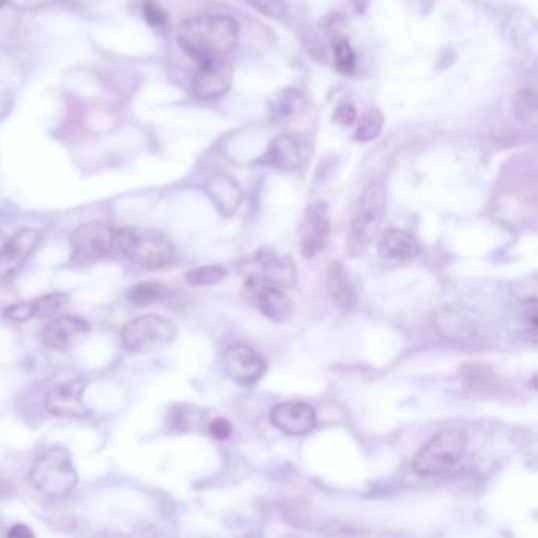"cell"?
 Masks as SVG:
<instances>
[{
    "instance_id": "cell-10",
    "label": "cell",
    "mask_w": 538,
    "mask_h": 538,
    "mask_svg": "<svg viewBox=\"0 0 538 538\" xmlns=\"http://www.w3.org/2000/svg\"><path fill=\"white\" fill-rule=\"evenodd\" d=\"M87 381L84 379H71V381L57 384L49 390L45 398V408L49 414L65 419H83L92 414V409L84 401V392Z\"/></svg>"
},
{
    "instance_id": "cell-5",
    "label": "cell",
    "mask_w": 538,
    "mask_h": 538,
    "mask_svg": "<svg viewBox=\"0 0 538 538\" xmlns=\"http://www.w3.org/2000/svg\"><path fill=\"white\" fill-rule=\"evenodd\" d=\"M468 434L456 428L441 431L423 445L414 458V471L420 475H439L455 468L468 449Z\"/></svg>"
},
{
    "instance_id": "cell-28",
    "label": "cell",
    "mask_w": 538,
    "mask_h": 538,
    "mask_svg": "<svg viewBox=\"0 0 538 538\" xmlns=\"http://www.w3.org/2000/svg\"><path fill=\"white\" fill-rule=\"evenodd\" d=\"M333 51H335V62H337L338 70L346 75L354 73L357 56H355L351 43L346 38H338L337 43L333 46Z\"/></svg>"
},
{
    "instance_id": "cell-32",
    "label": "cell",
    "mask_w": 538,
    "mask_h": 538,
    "mask_svg": "<svg viewBox=\"0 0 538 538\" xmlns=\"http://www.w3.org/2000/svg\"><path fill=\"white\" fill-rule=\"evenodd\" d=\"M357 120V109L351 103H343L338 106L337 111L333 114V122L341 127H351Z\"/></svg>"
},
{
    "instance_id": "cell-12",
    "label": "cell",
    "mask_w": 538,
    "mask_h": 538,
    "mask_svg": "<svg viewBox=\"0 0 538 538\" xmlns=\"http://www.w3.org/2000/svg\"><path fill=\"white\" fill-rule=\"evenodd\" d=\"M223 367L234 381L251 385L266 374L267 362L256 349L237 344L226 349L223 354Z\"/></svg>"
},
{
    "instance_id": "cell-16",
    "label": "cell",
    "mask_w": 538,
    "mask_h": 538,
    "mask_svg": "<svg viewBox=\"0 0 538 538\" xmlns=\"http://www.w3.org/2000/svg\"><path fill=\"white\" fill-rule=\"evenodd\" d=\"M90 333V324L78 316H60L46 326L43 343L56 351H70L83 343Z\"/></svg>"
},
{
    "instance_id": "cell-34",
    "label": "cell",
    "mask_w": 538,
    "mask_h": 538,
    "mask_svg": "<svg viewBox=\"0 0 538 538\" xmlns=\"http://www.w3.org/2000/svg\"><path fill=\"white\" fill-rule=\"evenodd\" d=\"M8 537L10 538H29L35 537L34 531L27 527L26 524H15L12 529L8 531Z\"/></svg>"
},
{
    "instance_id": "cell-20",
    "label": "cell",
    "mask_w": 538,
    "mask_h": 538,
    "mask_svg": "<svg viewBox=\"0 0 538 538\" xmlns=\"http://www.w3.org/2000/svg\"><path fill=\"white\" fill-rule=\"evenodd\" d=\"M379 255L387 261H412L420 255V245L412 234L403 229L390 228L379 240Z\"/></svg>"
},
{
    "instance_id": "cell-15",
    "label": "cell",
    "mask_w": 538,
    "mask_h": 538,
    "mask_svg": "<svg viewBox=\"0 0 538 538\" xmlns=\"http://www.w3.org/2000/svg\"><path fill=\"white\" fill-rule=\"evenodd\" d=\"M42 232L35 228H23L0 248V278L12 277L24 266V262L34 253Z\"/></svg>"
},
{
    "instance_id": "cell-4",
    "label": "cell",
    "mask_w": 538,
    "mask_h": 538,
    "mask_svg": "<svg viewBox=\"0 0 538 538\" xmlns=\"http://www.w3.org/2000/svg\"><path fill=\"white\" fill-rule=\"evenodd\" d=\"M30 482L49 497H67L78 483V474L70 453L62 445L43 453L30 469Z\"/></svg>"
},
{
    "instance_id": "cell-14",
    "label": "cell",
    "mask_w": 538,
    "mask_h": 538,
    "mask_svg": "<svg viewBox=\"0 0 538 538\" xmlns=\"http://www.w3.org/2000/svg\"><path fill=\"white\" fill-rule=\"evenodd\" d=\"M270 423L284 434L302 436L313 430L318 423V417L310 404L302 401H286L277 404L270 411Z\"/></svg>"
},
{
    "instance_id": "cell-3",
    "label": "cell",
    "mask_w": 538,
    "mask_h": 538,
    "mask_svg": "<svg viewBox=\"0 0 538 538\" xmlns=\"http://www.w3.org/2000/svg\"><path fill=\"white\" fill-rule=\"evenodd\" d=\"M114 250L147 269H161L174 258V245L168 237L135 228L116 229Z\"/></svg>"
},
{
    "instance_id": "cell-25",
    "label": "cell",
    "mask_w": 538,
    "mask_h": 538,
    "mask_svg": "<svg viewBox=\"0 0 538 538\" xmlns=\"http://www.w3.org/2000/svg\"><path fill=\"white\" fill-rule=\"evenodd\" d=\"M516 117L523 125H535L537 122V100L532 89L521 90L513 100Z\"/></svg>"
},
{
    "instance_id": "cell-8",
    "label": "cell",
    "mask_w": 538,
    "mask_h": 538,
    "mask_svg": "<svg viewBox=\"0 0 538 538\" xmlns=\"http://www.w3.org/2000/svg\"><path fill=\"white\" fill-rule=\"evenodd\" d=\"M243 296L270 321L286 322L292 316V302L283 288L256 275H248L243 284Z\"/></svg>"
},
{
    "instance_id": "cell-33",
    "label": "cell",
    "mask_w": 538,
    "mask_h": 538,
    "mask_svg": "<svg viewBox=\"0 0 538 538\" xmlns=\"http://www.w3.org/2000/svg\"><path fill=\"white\" fill-rule=\"evenodd\" d=\"M210 434L212 438L217 439V441H226L232 434V425L229 420L223 419V417H217L213 419L209 425Z\"/></svg>"
},
{
    "instance_id": "cell-35",
    "label": "cell",
    "mask_w": 538,
    "mask_h": 538,
    "mask_svg": "<svg viewBox=\"0 0 538 538\" xmlns=\"http://www.w3.org/2000/svg\"><path fill=\"white\" fill-rule=\"evenodd\" d=\"M436 0H412V8L420 15H426L433 8Z\"/></svg>"
},
{
    "instance_id": "cell-11",
    "label": "cell",
    "mask_w": 538,
    "mask_h": 538,
    "mask_svg": "<svg viewBox=\"0 0 538 538\" xmlns=\"http://www.w3.org/2000/svg\"><path fill=\"white\" fill-rule=\"evenodd\" d=\"M234 78V67L228 59L210 60L198 65L193 78V94L199 100H217L228 94Z\"/></svg>"
},
{
    "instance_id": "cell-19",
    "label": "cell",
    "mask_w": 538,
    "mask_h": 538,
    "mask_svg": "<svg viewBox=\"0 0 538 538\" xmlns=\"http://www.w3.org/2000/svg\"><path fill=\"white\" fill-rule=\"evenodd\" d=\"M302 161L299 141L289 135H281L270 142L266 154L258 158V163L280 171H294Z\"/></svg>"
},
{
    "instance_id": "cell-1",
    "label": "cell",
    "mask_w": 538,
    "mask_h": 538,
    "mask_svg": "<svg viewBox=\"0 0 538 538\" xmlns=\"http://www.w3.org/2000/svg\"><path fill=\"white\" fill-rule=\"evenodd\" d=\"M240 27L226 15H199L177 27V42L199 64L226 59L239 45Z\"/></svg>"
},
{
    "instance_id": "cell-2",
    "label": "cell",
    "mask_w": 538,
    "mask_h": 538,
    "mask_svg": "<svg viewBox=\"0 0 538 538\" xmlns=\"http://www.w3.org/2000/svg\"><path fill=\"white\" fill-rule=\"evenodd\" d=\"M387 209V188L382 180H374L363 190L355 204L348 232V255L359 256L370 247L381 228Z\"/></svg>"
},
{
    "instance_id": "cell-6",
    "label": "cell",
    "mask_w": 538,
    "mask_h": 538,
    "mask_svg": "<svg viewBox=\"0 0 538 538\" xmlns=\"http://www.w3.org/2000/svg\"><path fill=\"white\" fill-rule=\"evenodd\" d=\"M176 337V324L157 314H146L133 319L122 329L125 348L135 354L160 351L176 340Z\"/></svg>"
},
{
    "instance_id": "cell-30",
    "label": "cell",
    "mask_w": 538,
    "mask_h": 538,
    "mask_svg": "<svg viewBox=\"0 0 538 538\" xmlns=\"http://www.w3.org/2000/svg\"><path fill=\"white\" fill-rule=\"evenodd\" d=\"M247 5L267 18H283L288 12L286 0H247Z\"/></svg>"
},
{
    "instance_id": "cell-38",
    "label": "cell",
    "mask_w": 538,
    "mask_h": 538,
    "mask_svg": "<svg viewBox=\"0 0 538 538\" xmlns=\"http://www.w3.org/2000/svg\"><path fill=\"white\" fill-rule=\"evenodd\" d=\"M7 4V0H0V8L4 7Z\"/></svg>"
},
{
    "instance_id": "cell-29",
    "label": "cell",
    "mask_w": 538,
    "mask_h": 538,
    "mask_svg": "<svg viewBox=\"0 0 538 538\" xmlns=\"http://www.w3.org/2000/svg\"><path fill=\"white\" fill-rule=\"evenodd\" d=\"M142 18L152 29L160 30L168 26V13L155 0H142Z\"/></svg>"
},
{
    "instance_id": "cell-22",
    "label": "cell",
    "mask_w": 538,
    "mask_h": 538,
    "mask_svg": "<svg viewBox=\"0 0 538 538\" xmlns=\"http://www.w3.org/2000/svg\"><path fill=\"white\" fill-rule=\"evenodd\" d=\"M307 108V98L297 89L280 90L273 95L269 103L270 116L273 120H286L297 116Z\"/></svg>"
},
{
    "instance_id": "cell-13",
    "label": "cell",
    "mask_w": 538,
    "mask_h": 538,
    "mask_svg": "<svg viewBox=\"0 0 538 538\" xmlns=\"http://www.w3.org/2000/svg\"><path fill=\"white\" fill-rule=\"evenodd\" d=\"M436 332L445 340H471L479 333L480 322L471 310L456 305L439 308L434 314Z\"/></svg>"
},
{
    "instance_id": "cell-31",
    "label": "cell",
    "mask_w": 538,
    "mask_h": 538,
    "mask_svg": "<svg viewBox=\"0 0 538 538\" xmlns=\"http://www.w3.org/2000/svg\"><path fill=\"white\" fill-rule=\"evenodd\" d=\"M4 316L10 321L26 322L35 318L34 302L13 303L10 307L5 308Z\"/></svg>"
},
{
    "instance_id": "cell-17",
    "label": "cell",
    "mask_w": 538,
    "mask_h": 538,
    "mask_svg": "<svg viewBox=\"0 0 538 538\" xmlns=\"http://www.w3.org/2000/svg\"><path fill=\"white\" fill-rule=\"evenodd\" d=\"M300 231H302L300 247L305 258H314L326 248L330 234V221L324 202H318L307 210Z\"/></svg>"
},
{
    "instance_id": "cell-24",
    "label": "cell",
    "mask_w": 538,
    "mask_h": 538,
    "mask_svg": "<svg viewBox=\"0 0 538 538\" xmlns=\"http://www.w3.org/2000/svg\"><path fill=\"white\" fill-rule=\"evenodd\" d=\"M384 127V116L379 109H371L363 119L360 120L359 127L355 128L354 139L359 142H370L381 135Z\"/></svg>"
},
{
    "instance_id": "cell-23",
    "label": "cell",
    "mask_w": 538,
    "mask_h": 538,
    "mask_svg": "<svg viewBox=\"0 0 538 538\" xmlns=\"http://www.w3.org/2000/svg\"><path fill=\"white\" fill-rule=\"evenodd\" d=\"M165 294L166 289L163 284L157 283V281H142V283L135 284L127 292V299L136 307H147V305H152V303L163 299Z\"/></svg>"
},
{
    "instance_id": "cell-18",
    "label": "cell",
    "mask_w": 538,
    "mask_h": 538,
    "mask_svg": "<svg viewBox=\"0 0 538 538\" xmlns=\"http://www.w3.org/2000/svg\"><path fill=\"white\" fill-rule=\"evenodd\" d=\"M207 196L223 217H232L242 202V190L232 177L215 174L206 182Z\"/></svg>"
},
{
    "instance_id": "cell-37",
    "label": "cell",
    "mask_w": 538,
    "mask_h": 538,
    "mask_svg": "<svg viewBox=\"0 0 538 538\" xmlns=\"http://www.w3.org/2000/svg\"><path fill=\"white\" fill-rule=\"evenodd\" d=\"M4 245V239H2V232H0V248Z\"/></svg>"
},
{
    "instance_id": "cell-21",
    "label": "cell",
    "mask_w": 538,
    "mask_h": 538,
    "mask_svg": "<svg viewBox=\"0 0 538 538\" xmlns=\"http://www.w3.org/2000/svg\"><path fill=\"white\" fill-rule=\"evenodd\" d=\"M327 291L330 299L343 311H351L357 307L359 294L355 291L348 270L341 262H333L327 273Z\"/></svg>"
},
{
    "instance_id": "cell-27",
    "label": "cell",
    "mask_w": 538,
    "mask_h": 538,
    "mask_svg": "<svg viewBox=\"0 0 538 538\" xmlns=\"http://www.w3.org/2000/svg\"><path fill=\"white\" fill-rule=\"evenodd\" d=\"M68 303L67 294H49V296L40 297V299L34 300L35 318L37 319H49L53 318L54 314L65 307Z\"/></svg>"
},
{
    "instance_id": "cell-36",
    "label": "cell",
    "mask_w": 538,
    "mask_h": 538,
    "mask_svg": "<svg viewBox=\"0 0 538 538\" xmlns=\"http://www.w3.org/2000/svg\"><path fill=\"white\" fill-rule=\"evenodd\" d=\"M13 493V486L5 480H0V497H8Z\"/></svg>"
},
{
    "instance_id": "cell-7",
    "label": "cell",
    "mask_w": 538,
    "mask_h": 538,
    "mask_svg": "<svg viewBox=\"0 0 538 538\" xmlns=\"http://www.w3.org/2000/svg\"><path fill=\"white\" fill-rule=\"evenodd\" d=\"M114 237L116 229L101 221L79 226L71 236V261L87 266L106 258L114 251Z\"/></svg>"
},
{
    "instance_id": "cell-26",
    "label": "cell",
    "mask_w": 538,
    "mask_h": 538,
    "mask_svg": "<svg viewBox=\"0 0 538 538\" xmlns=\"http://www.w3.org/2000/svg\"><path fill=\"white\" fill-rule=\"evenodd\" d=\"M226 269L221 266H202L187 272V281L195 288H204V286H213L225 280Z\"/></svg>"
},
{
    "instance_id": "cell-9",
    "label": "cell",
    "mask_w": 538,
    "mask_h": 538,
    "mask_svg": "<svg viewBox=\"0 0 538 538\" xmlns=\"http://www.w3.org/2000/svg\"><path fill=\"white\" fill-rule=\"evenodd\" d=\"M243 264L250 269L247 275L264 278L283 289L296 286V264L289 256L281 255L273 248H261Z\"/></svg>"
}]
</instances>
